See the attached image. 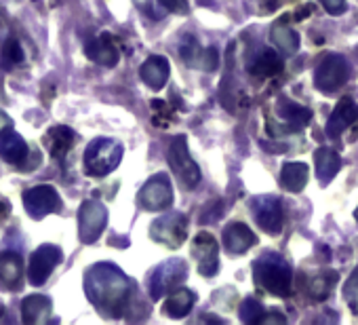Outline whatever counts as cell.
Instances as JSON below:
<instances>
[{
  "label": "cell",
  "instance_id": "obj_1",
  "mask_svg": "<svg viewBox=\"0 0 358 325\" xmlns=\"http://www.w3.org/2000/svg\"><path fill=\"white\" fill-rule=\"evenodd\" d=\"M85 293L101 314L120 317L131 296V283L118 266L101 262L87 270Z\"/></svg>",
  "mask_w": 358,
  "mask_h": 325
},
{
  "label": "cell",
  "instance_id": "obj_2",
  "mask_svg": "<svg viewBox=\"0 0 358 325\" xmlns=\"http://www.w3.org/2000/svg\"><path fill=\"white\" fill-rule=\"evenodd\" d=\"M253 279L255 283L278 298L291 296V283H293V270L291 264L278 256V254H264L253 262Z\"/></svg>",
  "mask_w": 358,
  "mask_h": 325
},
{
  "label": "cell",
  "instance_id": "obj_3",
  "mask_svg": "<svg viewBox=\"0 0 358 325\" xmlns=\"http://www.w3.org/2000/svg\"><path fill=\"white\" fill-rule=\"evenodd\" d=\"M122 160V144L110 137H97L87 146L85 172L91 178H103L112 174Z\"/></svg>",
  "mask_w": 358,
  "mask_h": 325
},
{
  "label": "cell",
  "instance_id": "obj_4",
  "mask_svg": "<svg viewBox=\"0 0 358 325\" xmlns=\"http://www.w3.org/2000/svg\"><path fill=\"white\" fill-rule=\"evenodd\" d=\"M166 160H169V167L173 170V174L177 176V180L186 188H194L201 182V170L196 165V160L190 156L186 135H177L171 139Z\"/></svg>",
  "mask_w": 358,
  "mask_h": 325
},
{
  "label": "cell",
  "instance_id": "obj_5",
  "mask_svg": "<svg viewBox=\"0 0 358 325\" xmlns=\"http://www.w3.org/2000/svg\"><path fill=\"white\" fill-rule=\"evenodd\" d=\"M186 277H188V262L182 258H171L160 266H156L148 279V289L152 300H160L162 296L177 289L186 281Z\"/></svg>",
  "mask_w": 358,
  "mask_h": 325
},
{
  "label": "cell",
  "instance_id": "obj_6",
  "mask_svg": "<svg viewBox=\"0 0 358 325\" xmlns=\"http://www.w3.org/2000/svg\"><path fill=\"white\" fill-rule=\"evenodd\" d=\"M150 237L171 249L182 247L188 239V218L179 212H171L152 222Z\"/></svg>",
  "mask_w": 358,
  "mask_h": 325
},
{
  "label": "cell",
  "instance_id": "obj_7",
  "mask_svg": "<svg viewBox=\"0 0 358 325\" xmlns=\"http://www.w3.org/2000/svg\"><path fill=\"white\" fill-rule=\"evenodd\" d=\"M348 74H350V68H348V62L341 57V55H327L318 66H316V72H314V85L318 91L322 93H335L339 87L345 85L348 81Z\"/></svg>",
  "mask_w": 358,
  "mask_h": 325
},
{
  "label": "cell",
  "instance_id": "obj_8",
  "mask_svg": "<svg viewBox=\"0 0 358 325\" xmlns=\"http://www.w3.org/2000/svg\"><path fill=\"white\" fill-rule=\"evenodd\" d=\"M251 212H253L255 222L268 235H278L282 230V226H285V212H282V203H280L278 197H272V195L255 197L251 201Z\"/></svg>",
  "mask_w": 358,
  "mask_h": 325
},
{
  "label": "cell",
  "instance_id": "obj_9",
  "mask_svg": "<svg viewBox=\"0 0 358 325\" xmlns=\"http://www.w3.org/2000/svg\"><path fill=\"white\" fill-rule=\"evenodd\" d=\"M139 205L148 212H162L173 205V186L164 174L150 178L139 191Z\"/></svg>",
  "mask_w": 358,
  "mask_h": 325
},
{
  "label": "cell",
  "instance_id": "obj_10",
  "mask_svg": "<svg viewBox=\"0 0 358 325\" xmlns=\"http://www.w3.org/2000/svg\"><path fill=\"white\" fill-rule=\"evenodd\" d=\"M108 224V209L99 201H85L78 212V237L83 243H95Z\"/></svg>",
  "mask_w": 358,
  "mask_h": 325
},
{
  "label": "cell",
  "instance_id": "obj_11",
  "mask_svg": "<svg viewBox=\"0 0 358 325\" xmlns=\"http://www.w3.org/2000/svg\"><path fill=\"white\" fill-rule=\"evenodd\" d=\"M62 197L53 186H34L24 193V207L32 220H43L49 214L62 209Z\"/></svg>",
  "mask_w": 358,
  "mask_h": 325
},
{
  "label": "cell",
  "instance_id": "obj_12",
  "mask_svg": "<svg viewBox=\"0 0 358 325\" xmlns=\"http://www.w3.org/2000/svg\"><path fill=\"white\" fill-rule=\"evenodd\" d=\"M64 260V254L57 245H41L32 258H30V266H28V281L38 287L45 285V281L51 277V272L57 268V264Z\"/></svg>",
  "mask_w": 358,
  "mask_h": 325
},
{
  "label": "cell",
  "instance_id": "obj_13",
  "mask_svg": "<svg viewBox=\"0 0 358 325\" xmlns=\"http://www.w3.org/2000/svg\"><path fill=\"white\" fill-rule=\"evenodd\" d=\"M192 256L196 258L199 272L203 277H215L217 275V270H220V243L211 233L203 230L194 237Z\"/></svg>",
  "mask_w": 358,
  "mask_h": 325
},
{
  "label": "cell",
  "instance_id": "obj_14",
  "mask_svg": "<svg viewBox=\"0 0 358 325\" xmlns=\"http://www.w3.org/2000/svg\"><path fill=\"white\" fill-rule=\"evenodd\" d=\"M179 55L182 60L190 66V68H199V70H205V72H215L217 66H220V55H217V49L209 47V49H203L194 36H186V41L179 47Z\"/></svg>",
  "mask_w": 358,
  "mask_h": 325
},
{
  "label": "cell",
  "instance_id": "obj_15",
  "mask_svg": "<svg viewBox=\"0 0 358 325\" xmlns=\"http://www.w3.org/2000/svg\"><path fill=\"white\" fill-rule=\"evenodd\" d=\"M85 53L91 62L103 66V68H114L120 60V49H118V43L112 34L103 32L99 34L97 39H91L87 45H85Z\"/></svg>",
  "mask_w": 358,
  "mask_h": 325
},
{
  "label": "cell",
  "instance_id": "obj_16",
  "mask_svg": "<svg viewBox=\"0 0 358 325\" xmlns=\"http://www.w3.org/2000/svg\"><path fill=\"white\" fill-rule=\"evenodd\" d=\"M276 114L282 118V135L285 133H295V131H301L303 127L310 125L312 120V110L306 108V106H299L295 102H289L285 97L278 99L276 104Z\"/></svg>",
  "mask_w": 358,
  "mask_h": 325
},
{
  "label": "cell",
  "instance_id": "obj_17",
  "mask_svg": "<svg viewBox=\"0 0 358 325\" xmlns=\"http://www.w3.org/2000/svg\"><path fill=\"white\" fill-rule=\"evenodd\" d=\"M356 118H358V106H356L350 97H343V99H339V104L333 108V112H331V116H329V120H327L324 131H327L329 137L337 139V137L356 120Z\"/></svg>",
  "mask_w": 358,
  "mask_h": 325
},
{
  "label": "cell",
  "instance_id": "obj_18",
  "mask_svg": "<svg viewBox=\"0 0 358 325\" xmlns=\"http://www.w3.org/2000/svg\"><path fill=\"white\" fill-rule=\"evenodd\" d=\"M255 243H257L255 233L247 224H243V222H232L224 230V247L232 256L249 251Z\"/></svg>",
  "mask_w": 358,
  "mask_h": 325
},
{
  "label": "cell",
  "instance_id": "obj_19",
  "mask_svg": "<svg viewBox=\"0 0 358 325\" xmlns=\"http://www.w3.org/2000/svg\"><path fill=\"white\" fill-rule=\"evenodd\" d=\"M285 68V62L282 57L272 51V49H259L247 64V70L257 76V78H270V76H276L280 74Z\"/></svg>",
  "mask_w": 358,
  "mask_h": 325
},
{
  "label": "cell",
  "instance_id": "obj_20",
  "mask_svg": "<svg viewBox=\"0 0 358 325\" xmlns=\"http://www.w3.org/2000/svg\"><path fill=\"white\" fill-rule=\"evenodd\" d=\"M169 72H171V66H169L166 57H162V55H152V57H148V60L141 64V68H139L141 81H143L150 89H154V91H160V89L166 85Z\"/></svg>",
  "mask_w": 358,
  "mask_h": 325
},
{
  "label": "cell",
  "instance_id": "obj_21",
  "mask_svg": "<svg viewBox=\"0 0 358 325\" xmlns=\"http://www.w3.org/2000/svg\"><path fill=\"white\" fill-rule=\"evenodd\" d=\"M196 304V293L188 287H177L169 293V298L164 300L162 312L171 319H184L190 314V310Z\"/></svg>",
  "mask_w": 358,
  "mask_h": 325
},
{
  "label": "cell",
  "instance_id": "obj_22",
  "mask_svg": "<svg viewBox=\"0 0 358 325\" xmlns=\"http://www.w3.org/2000/svg\"><path fill=\"white\" fill-rule=\"evenodd\" d=\"M74 144H76V133L70 127H66V125L51 127L47 131V135H45V146H47L49 154L53 158H57V160L64 158L72 150Z\"/></svg>",
  "mask_w": 358,
  "mask_h": 325
},
{
  "label": "cell",
  "instance_id": "obj_23",
  "mask_svg": "<svg viewBox=\"0 0 358 325\" xmlns=\"http://www.w3.org/2000/svg\"><path fill=\"white\" fill-rule=\"evenodd\" d=\"M0 156L11 165H20L24 158H28V144L26 139L15 133L13 129H7L0 133Z\"/></svg>",
  "mask_w": 358,
  "mask_h": 325
},
{
  "label": "cell",
  "instance_id": "obj_24",
  "mask_svg": "<svg viewBox=\"0 0 358 325\" xmlns=\"http://www.w3.org/2000/svg\"><path fill=\"white\" fill-rule=\"evenodd\" d=\"M51 300L47 296H28L24 302H22V319L24 323L28 325H43L49 321L51 317Z\"/></svg>",
  "mask_w": 358,
  "mask_h": 325
},
{
  "label": "cell",
  "instance_id": "obj_25",
  "mask_svg": "<svg viewBox=\"0 0 358 325\" xmlns=\"http://www.w3.org/2000/svg\"><path fill=\"white\" fill-rule=\"evenodd\" d=\"M314 162H316V174H318V182L322 186L331 184L333 178L339 174L341 170V158L333 148H318L314 154Z\"/></svg>",
  "mask_w": 358,
  "mask_h": 325
},
{
  "label": "cell",
  "instance_id": "obj_26",
  "mask_svg": "<svg viewBox=\"0 0 358 325\" xmlns=\"http://www.w3.org/2000/svg\"><path fill=\"white\" fill-rule=\"evenodd\" d=\"M24 277V260L17 251L0 254V281L7 287H17Z\"/></svg>",
  "mask_w": 358,
  "mask_h": 325
},
{
  "label": "cell",
  "instance_id": "obj_27",
  "mask_svg": "<svg viewBox=\"0 0 358 325\" xmlns=\"http://www.w3.org/2000/svg\"><path fill=\"white\" fill-rule=\"evenodd\" d=\"M270 36H272V41H274V45L278 47V51L282 53V55H293V53H297V49H299V34L287 24V20H280V22H276L274 26H272V30H270Z\"/></svg>",
  "mask_w": 358,
  "mask_h": 325
},
{
  "label": "cell",
  "instance_id": "obj_28",
  "mask_svg": "<svg viewBox=\"0 0 358 325\" xmlns=\"http://www.w3.org/2000/svg\"><path fill=\"white\" fill-rule=\"evenodd\" d=\"M308 165L306 162H285L282 174H280V184L289 193H301L308 184Z\"/></svg>",
  "mask_w": 358,
  "mask_h": 325
},
{
  "label": "cell",
  "instance_id": "obj_29",
  "mask_svg": "<svg viewBox=\"0 0 358 325\" xmlns=\"http://www.w3.org/2000/svg\"><path fill=\"white\" fill-rule=\"evenodd\" d=\"M335 283H337V272H333V270L318 272V275L310 277V281H308V296L316 302H322L329 298Z\"/></svg>",
  "mask_w": 358,
  "mask_h": 325
},
{
  "label": "cell",
  "instance_id": "obj_30",
  "mask_svg": "<svg viewBox=\"0 0 358 325\" xmlns=\"http://www.w3.org/2000/svg\"><path fill=\"white\" fill-rule=\"evenodd\" d=\"M24 55H26V53H24L20 41L11 36V39L3 45V53H0V66H3L5 70H13L17 64L24 62Z\"/></svg>",
  "mask_w": 358,
  "mask_h": 325
},
{
  "label": "cell",
  "instance_id": "obj_31",
  "mask_svg": "<svg viewBox=\"0 0 358 325\" xmlns=\"http://www.w3.org/2000/svg\"><path fill=\"white\" fill-rule=\"evenodd\" d=\"M238 314H241V321H243V323H257L259 317L264 314V306H262L255 298H247V300L241 304Z\"/></svg>",
  "mask_w": 358,
  "mask_h": 325
},
{
  "label": "cell",
  "instance_id": "obj_32",
  "mask_svg": "<svg viewBox=\"0 0 358 325\" xmlns=\"http://www.w3.org/2000/svg\"><path fill=\"white\" fill-rule=\"evenodd\" d=\"M343 298L350 304L354 312H358V268L350 275V279L343 285Z\"/></svg>",
  "mask_w": 358,
  "mask_h": 325
},
{
  "label": "cell",
  "instance_id": "obj_33",
  "mask_svg": "<svg viewBox=\"0 0 358 325\" xmlns=\"http://www.w3.org/2000/svg\"><path fill=\"white\" fill-rule=\"evenodd\" d=\"M152 112H154L152 120H154V125H158V127H166V125L173 120V110H171L164 102H160V99L152 102Z\"/></svg>",
  "mask_w": 358,
  "mask_h": 325
},
{
  "label": "cell",
  "instance_id": "obj_34",
  "mask_svg": "<svg viewBox=\"0 0 358 325\" xmlns=\"http://www.w3.org/2000/svg\"><path fill=\"white\" fill-rule=\"evenodd\" d=\"M158 3H160L166 11H171V13H175V15H186V13L190 11L188 0H158Z\"/></svg>",
  "mask_w": 358,
  "mask_h": 325
},
{
  "label": "cell",
  "instance_id": "obj_35",
  "mask_svg": "<svg viewBox=\"0 0 358 325\" xmlns=\"http://www.w3.org/2000/svg\"><path fill=\"white\" fill-rule=\"evenodd\" d=\"M322 3V7H324V11L329 13V15H343L345 13V9H348V5H345V0H320Z\"/></svg>",
  "mask_w": 358,
  "mask_h": 325
},
{
  "label": "cell",
  "instance_id": "obj_36",
  "mask_svg": "<svg viewBox=\"0 0 358 325\" xmlns=\"http://www.w3.org/2000/svg\"><path fill=\"white\" fill-rule=\"evenodd\" d=\"M249 9L257 15H266V9L268 13H272L278 9V5H276V0H255V5H249Z\"/></svg>",
  "mask_w": 358,
  "mask_h": 325
},
{
  "label": "cell",
  "instance_id": "obj_37",
  "mask_svg": "<svg viewBox=\"0 0 358 325\" xmlns=\"http://www.w3.org/2000/svg\"><path fill=\"white\" fill-rule=\"evenodd\" d=\"M259 325H268V323H287V317L282 312H264L257 321Z\"/></svg>",
  "mask_w": 358,
  "mask_h": 325
},
{
  "label": "cell",
  "instance_id": "obj_38",
  "mask_svg": "<svg viewBox=\"0 0 358 325\" xmlns=\"http://www.w3.org/2000/svg\"><path fill=\"white\" fill-rule=\"evenodd\" d=\"M133 3L145 13V15H150V18H158V13L154 11V5H152V0H133Z\"/></svg>",
  "mask_w": 358,
  "mask_h": 325
},
{
  "label": "cell",
  "instance_id": "obj_39",
  "mask_svg": "<svg viewBox=\"0 0 358 325\" xmlns=\"http://www.w3.org/2000/svg\"><path fill=\"white\" fill-rule=\"evenodd\" d=\"M7 129H11V118L5 112H0V133L7 131Z\"/></svg>",
  "mask_w": 358,
  "mask_h": 325
},
{
  "label": "cell",
  "instance_id": "obj_40",
  "mask_svg": "<svg viewBox=\"0 0 358 325\" xmlns=\"http://www.w3.org/2000/svg\"><path fill=\"white\" fill-rule=\"evenodd\" d=\"M9 205L5 203V201H0V222H5L7 220V216H9Z\"/></svg>",
  "mask_w": 358,
  "mask_h": 325
},
{
  "label": "cell",
  "instance_id": "obj_41",
  "mask_svg": "<svg viewBox=\"0 0 358 325\" xmlns=\"http://www.w3.org/2000/svg\"><path fill=\"white\" fill-rule=\"evenodd\" d=\"M354 218H356V222H358V212H356V214H354Z\"/></svg>",
  "mask_w": 358,
  "mask_h": 325
}]
</instances>
